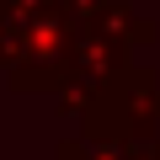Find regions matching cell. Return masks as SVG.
<instances>
[{
    "label": "cell",
    "mask_w": 160,
    "mask_h": 160,
    "mask_svg": "<svg viewBox=\"0 0 160 160\" xmlns=\"http://www.w3.org/2000/svg\"><path fill=\"white\" fill-rule=\"evenodd\" d=\"M80 32V0H0V75L16 91H53Z\"/></svg>",
    "instance_id": "6da1fadb"
},
{
    "label": "cell",
    "mask_w": 160,
    "mask_h": 160,
    "mask_svg": "<svg viewBox=\"0 0 160 160\" xmlns=\"http://www.w3.org/2000/svg\"><path fill=\"white\" fill-rule=\"evenodd\" d=\"M128 69V48H118L112 38H102V32H80V43H75V53H69V64L59 69V80H53V96H59V112L64 118H86L102 96H107V86Z\"/></svg>",
    "instance_id": "7a4b0ae2"
},
{
    "label": "cell",
    "mask_w": 160,
    "mask_h": 160,
    "mask_svg": "<svg viewBox=\"0 0 160 160\" xmlns=\"http://www.w3.org/2000/svg\"><path fill=\"white\" fill-rule=\"evenodd\" d=\"M80 123H86V133H155V123H160V75H155V64H128Z\"/></svg>",
    "instance_id": "3957f363"
},
{
    "label": "cell",
    "mask_w": 160,
    "mask_h": 160,
    "mask_svg": "<svg viewBox=\"0 0 160 160\" xmlns=\"http://www.w3.org/2000/svg\"><path fill=\"white\" fill-rule=\"evenodd\" d=\"M59 160H160V133H80L59 144Z\"/></svg>",
    "instance_id": "277c9868"
},
{
    "label": "cell",
    "mask_w": 160,
    "mask_h": 160,
    "mask_svg": "<svg viewBox=\"0 0 160 160\" xmlns=\"http://www.w3.org/2000/svg\"><path fill=\"white\" fill-rule=\"evenodd\" d=\"M86 27L91 32H102V38H112L118 48H149L155 43V22L149 16H139L133 6H128V0H96V6H86Z\"/></svg>",
    "instance_id": "5b68a950"
}]
</instances>
